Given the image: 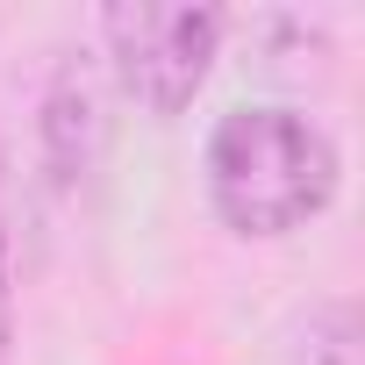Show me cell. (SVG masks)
Instances as JSON below:
<instances>
[{"instance_id": "1", "label": "cell", "mask_w": 365, "mask_h": 365, "mask_svg": "<svg viewBox=\"0 0 365 365\" xmlns=\"http://www.w3.org/2000/svg\"><path fill=\"white\" fill-rule=\"evenodd\" d=\"M208 194L237 237H287L336 194V143L301 108H230L208 136Z\"/></svg>"}, {"instance_id": "2", "label": "cell", "mask_w": 365, "mask_h": 365, "mask_svg": "<svg viewBox=\"0 0 365 365\" xmlns=\"http://www.w3.org/2000/svg\"><path fill=\"white\" fill-rule=\"evenodd\" d=\"M101 36H108L122 93L150 115H179L208 86L222 15L187 8V0H115V8H101Z\"/></svg>"}, {"instance_id": "3", "label": "cell", "mask_w": 365, "mask_h": 365, "mask_svg": "<svg viewBox=\"0 0 365 365\" xmlns=\"http://www.w3.org/2000/svg\"><path fill=\"white\" fill-rule=\"evenodd\" d=\"M101 136H108V122H101V86H93L86 65H65L58 86H51V108H43V143H51L58 179H79V172L93 165Z\"/></svg>"}, {"instance_id": "4", "label": "cell", "mask_w": 365, "mask_h": 365, "mask_svg": "<svg viewBox=\"0 0 365 365\" xmlns=\"http://www.w3.org/2000/svg\"><path fill=\"white\" fill-rule=\"evenodd\" d=\"M8 329H15V294H8V244H0V351H8Z\"/></svg>"}, {"instance_id": "5", "label": "cell", "mask_w": 365, "mask_h": 365, "mask_svg": "<svg viewBox=\"0 0 365 365\" xmlns=\"http://www.w3.org/2000/svg\"><path fill=\"white\" fill-rule=\"evenodd\" d=\"M0 244H8V158H0Z\"/></svg>"}]
</instances>
